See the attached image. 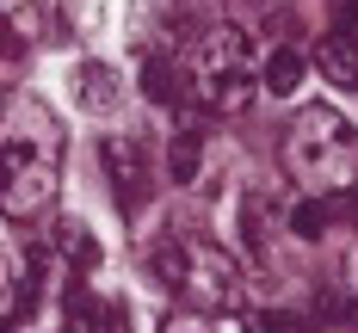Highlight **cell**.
Segmentation results:
<instances>
[{
    "mask_svg": "<svg viewBox=\"0 0 358 333\" xmlns=\"http://www.w3.org/2000/svg\"><path fill=\"white\" fill-rule=\"evenodd\" d=\"M0 333H13V321H6V315H0Z\"/></svg>",
    "mask_w": 358,
    "mask_h": 333,
    "instance_id": "d6986e66",
    "label": "cell"
},
{
    "mask_svg": "<svg viewBox=\"0 0 358 333\" xmlns=\"http://www.w3.org/2000/svg\"><path fill=\"white\" fill-rule=\"evenodd\" d=\"M6 296H13V259H6V247H0V309H6Z\"/></svg>",
    "mask_w": 358,
    "mask_h": 333,
    "instance_id": "e0dca14e",
    "label": "cell"
},
{
    "mask_svg": "<svg viewBox=\"0 0 358 333\" xmlns=\"http://www.w3.org/2000/svg\"><path fill=\"white\" fill-rule=\"evenodd\" d=\"M198 333H259V327H253L241 309H222V315H210V321H204Z\"/></svg>",
    "mask_w": 358,
    "mask_h": 333,
    "instance_id": "9a60e30c",
    "label": "cell"
},
{
    "mask_svg": "<svg viewBox=\"0 0 358 333\" xmlns=\"http://www.w3.org/2000/svg\"><path fill=\"white\" fill-rule=\"evenodd\" d=\"M334 204H340V210H346V222L358 228V191H352V198H334Z\"/></svg>",
    "mask_w": 358,
    "mask_h": 333,
    "instance_id": "ac0fdd59",
    "label": "cell"
},
{
    "mask_svg": "<svg viewBox=\"0 0 358 333\" xmlns=\"http://www.w3.org/2000/svg\"><path fill=\"white\" fill-rule=\"evenodd\" d=\"M0 25L31 43V37L43 31V0H0Z\"/></svg>",
    "mask_w": 358,
    "mask_h": 333,
    "instance_id": "4fadbf2b",
    "label": "cell"
},
{
    "mask_svg": "<svg viewBox=\"0 0 358 333\" xmlns=\"http://www.w3.org/2000/svg\"><path fill=\"white\" fill-rule=\"evenodd\" d=\"M285 204L278 198H266V191H253L241 198V210H235V247L248 259L253 272H278V247H285Z\"/></svg>",
    "mask_w": 358,
    "mask_h": 333,
    "instance_id": "5b68a950",
    "label": "cell"
},
{
    "mask_svg": "<svg viewBox=\"0 0 358 333\" xmlns=\"http://www.w3.org/2000/svg\"><path fill=\"white\" fill-rule=\"evenodd\" d=\"M303 74H309V62H303V50H272V56H266V68H259V80H266V93H278V99H290V93L303 87Z\"/></svg>",
    "mask_w": 358,
    "mask_h": 333,
    "instance_id": "8fae6325",
    "label": "cell"
},
{
    "mask_svg": "<svg viewBox=\"0 0 358 333\" xmlns=\"http://www.w3.org/2000/svg\"><path fill=\"white\" fill-rule=\"evenodd\" d=\"M285 173L309 198H334L358 185V130L334 105H303L285 130Z\"/></svg>",
    "mask_w": 358,
    "mask_h": 333,
    "instance_id": "7a4b0ae2",
    "label": "cell"
},
{
    "mask_svg": "<svg viewBox=\"0 0 358 333\" xmlns=\"http://www.w3.org/2000/svg\"><path fill=\"white\" fill-rule=\"evenodd\" d=\"M167 173H173V185H192L204 173V124H198V117H185L173 130V142H167Z\"/></svg>",
    "mask_w": 358,
    "mask_h": 333,
    "instance_id": "9c48e42d",
    "label": "cell"
},
{
    "mask_svg": "<svg viewBox=\"0 0 358 333\" xmlns=\"http://www.w3.org/2000/svg\"><path fill=\"white\" fill-rule=\"evenodd\" d=\"M74 99H80V111H93V117H111V111L124 105V80H117V68H106V62H80V68H74Z\"/></svg>",
    "mask_w": 358,
    "mask_h": 333,
    "instance_id": "52a82bcc",
    "label": "cell"
},
{
    "mask_svg": "<svg viewBox=\"0 0 358 333\" xmlns=\"http://www.w3.org/2000/svg\"><path fill=\"white\" fill-rule=\"evenodd\" d=\"M315 68L327 74V87H346V93H352L358 87V31H346V25L327 31L322 43H315Z\"/></svg>",
    "mask_w": 358,
    "mask_h": 333,
    "instance_id": "ba28073f",
    "label": "cell"
},
{
    "mask_svg": "<svg viewBox=\"0 0 358 333\" xmlns=\"http://www.w3.org/2000/svg\"><path fill=\"white\" fill-rule=\"evenodd\" d=\"M62 191V136L43 105L0 111V210L13 222H37Z\"/></svg>",
    "mask_w": 358,
    "mask_h": 333,
    "instance_id": "6da1fadb",
    "label": "cell"
},
{
    "mask_svg": "<svg viewBox=\"0 0 358 333\" xmlns=\"http://www.w3.org/2000/svg\"><path fill=\"white\" fill-rule=\"evenodd\" d=\"M50 241H56V253L69 259L74 272H93V265H99V241H93V228H80V222H56Z\"/></svg>",
    "mask_w": 358,
    "mask_h": 333,
    "instance_id": "7c38bea8",
    "label": "cell"
},
{
    "mask_svg": "<svg viewBox=\"0 0 358 333\" xmlns=\"http://www.w3.org/2000/svg\"><path fill=\"white\" fill-rule=\"evenodd\" d=\"M99 161H106V179H111V191H117V204L136 216V210L148 204V191H155V173H148L143 142H130V136H106V142H99Z\"/></svg>",
    "mask_w": 358,
    "mask_h": 333,
    "instance_id": "8992f818",
    "label": "cell"
},
{
    "mask_svg": "<svg viewBox=\"0 0 358 333\" xmlns=\"http://www.w3.org/2000/svg\"><path fill=\"white\" fill-rule=\"evenodd\" d=\"M143 93L155 99V105H173V99H179L173 62H167V56H155V50H148V62H143Z\"/></svg>",
    "mask_w": 358,
    "mask_h": 333,
    "instance_id": "5bb4252c",
    "label": "cell"
},
{
    "mask_svg": "<svg viewBox=\"0 0 358 333\" xmlns=\"http://www.w3.org/2000/svg\"><path fill=\"white\" fill-rule=\"evenodd\" d=\"M192 87L210 111H241L253 105V87H259V62H253V43L241 25H216L198 37L192 50Z\"/></svg>",
    "mask_w": 358,
    "mask_h": 333,
    "instance_id": "277c9868",
    "label": "cell"
},
{
    "mask_svg": "<svg viewBox=\"0 0 358 333\" xmlns=\"http://www.w3.org/2000/svg\"><path fill=\"white\" fill-rule=\"evenodd\" d=\"M266 333H309V327H303L296 315H272V321H266Z\"/></svg>",
    "mask_w": 358,
    "mask_h": 333,
    "instance_id": "2e32d148",
    "label": "cell"
},
{
    "mask_svg": "<svg viewBox=\"0 0 358 333\" xmlns=\"http://www.w3.org/2000/svg\"><path fill=\"white\" fill-rule=\"evenodd\" d=\"M285 228H290V241H322L327 228H334V198H296L285 210Z\"/></svg>",
    "mask_w": 358,
    "mask_h": 333,
    "instance_id": "30bf717a",
    "label": "cell"
},
{
    "mask_svg": "<svg viewBox=\"0 0 358 333\" xmlns=\"http://www.w3.org/2000/svg\"><path fill=\"white\" fill-rule=\"evenodd\" d=\"M148 272L198 315L241 309V265L229 259V247H216L210 235H161L155 253H148Z\"/></svg>",
    "mask_w": 358,
    "mask_h": 333,
    "instance_id": "3957f363",
    "label": "cell"
},
{
    "mask_svg": "<svg viewBox=\"0 0 358 333\" xmlns=\"http://www.w3.org/2000/svg\"><path fill=\"white\" fill-rule=\"evenodd\" d=\"M0 111H6V99H0Z\"/></svg>",
    "mask_w": 358,
    "mask_h": 333,
    "instance_id": "ffe728a7",
    "label": "cell"
}]
</instances>
